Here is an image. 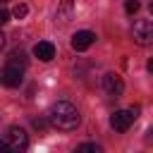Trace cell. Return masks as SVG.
I'll return each mask as SVG.
<instances>
[{
    "instance_id": "6da1fadb",
    "label": "cell",
    "mask_w": 153,
    "mask_h": 153,
    "mask_svg": "<svg viewBox=\"0 0 153 153\" xmlns=\"http://www.w3.org/2000/svg\"><path fill=\"white\" fill-rule=\"evenodd\" d=\"M50 124L55 127V129H60V131H72V129H76L79 127V122H81V117H79V110L72 105V103H67V100H57L53 108H50Z\"/></svg>"
},
{
    "instance_id": "7a4b0ae2",
    "label": "cell",
    "mask_w": 153,
    "mask_h": 153,
    "mask_svg": "<svg viewBox=\"0 0 153 153\" xmlns=\"http://www.w3.org/2000/svg\"><path fill=\"white\" fill-rule=\"evenodd\" d=\"M2 143H5V148H10V151H14V153H22V151H26L29 148V136H26V131L22 129V127H10L7 129V134H5V139H2Z\"/></svg>"
},
{
    "instance_id": "3957f363",
    "label": "cell",
    "mask_w": 153,
    "mask_h": 153,
    "mask_svg": "<svg viewBox=\"0 0 153 153\" xmlns=\"http://www.w3.org/2000/svg\"><path fill=\"white\" fill-rule=\"evenodd\" d=\"M131 38H134L136 45H143V48L153 45V22L139 19V22L131 26Z\"/></svg>"
},
{
    "instance_id": "277c9868",
    "label": "cell",
    "mask_w": 153,
    "mask_h": 153,
    "mask_svg": "<svg viewBox=\"0 0 153 153\" xmlns=\"http://www.w3.org/2000/svg\"><path fill=\"white\" fill-rule=\"evenodd\" d=\"M0 76H2V84H5V86H10V88L19 86V84L24 81V65L7 60V65L2 67V74H0Z\"/></svg>"
},
{
    "instance_id": "5b68a950",
    "label": "cell",
    "mask_w": 153,
    "mask_h": 153,
    "mask_svg": "<svg viewBox=\"0 0 153 153\" xmlns=\"http://www.w3.org/2000/svg\"><path fill=\"white\" fill-rule=\"evenodd\" d=\"M134 120H136V115H134L131 110H115L112 117H110V127H112L115 131H127Z\"/></svg>"
},
{
    "instance_id": "8992f818",
    "label": "cell",
    "mask_w": 153,
    "mask_h": 153,
    "mask_svg": "<svg viewBox=\"0 0 153 153\" xmlns=\"http://www.w3.org/2000/svg\"><path fill=\"white\" fill-rule=\"evenodd\" d=\"M103 88H105V93H110V96H122L124 93V81H122V76L120 74H115V72H108L105 76H103Z\"/></svg>"
},
{
    "instance_id": "52a82bcc",
    "label": "cell",
    "mask_w": 153,
    "mask_h": 153,
    "mask_svg": "<svg viewBox=\"0 0 153 153\" xmlns=\"http://www.w3.org/2000/svg\"><path fill=\"white\" fill-rule=\"evenodd\" d=\"M93 43H96V33H93V31H76V33L72 36V41H69V45H72L76 53L91 48Z\"/></svg>"
},
{
    "instance_id": "ba28073f",
    "label": "cell",
    "mask_w": 153,
    "mask_h": 153,
    "mask_svg": "<svg viewBox=\"0 0 153 153\" xmlns=\"http://www.w3.org/2000/svg\"><path fill=\"white\" fill-rule=\"evenodd\" d=\"M33 55H36L41 62H50V60L55 57V45H53L50 41H38V43L33 45Z\"/></svg>"
},
{
    "instance_id": "9c48e42d",
    "label": "cell",
    "mask_w": 153,
    "mask_h": 153,
    "mask_svg": "<svg viewBox=\"0 0 153 153\" xmlns=\"http://www.w3.org/2000/svg\"><path fill=\"white\" fill-rule=\"evenodd\" d=\"M72 7H74V0H60L55 22H57V24H67V22H69V14H72Z\"/></svg>"
},
{
    "instance_id": "30bf717a",
    "label": "cell",
    "mask_w": 153,
    "mask_h": 153,
    "mask_svg": "<svg viewBox=\"0 0 153 153\" xmlns=\"http://www.w3.org/2000/svg\"><path fill=\"white\" fill-rule=\"evenodd\" d=\"M76 151L79 153H100V146L98 143H81V146H76Z\"/></svg>"
},
{
    "instance_id": "8fae6325",
    "label": "cell",
    "mask_w": 153,
    "mask_h": 153,
    "mask_svg": "<svg viewBox=\"0 0 153 153\" xmlns=\"http://www.w3.org/2000/svg\"><path fill=\"white\" fill-rule=\"evenodd\" d=\"M10 62H19V65H26V55H24V50H14V53H10V57H7Z\"/></svg>"
},
{
    "instance_id": "7c38bea8",
    "label": "cell",
    "mask_w": 153,
    "mask_h": 153,
    "mask_svg": "<svg viewBox=\"0 0 153 153\" xmlns=\"http://www.w3.org/2000/svg\"><path fill=\"white\" fill-rule=\"evenodd\" d=\"M26 12H29V7H26L24 2H19V5H14V10H12V14H14L17 19H24V17H26Z\"/></svg>"
},
{
    "instance_id": "4fadbf2b",
    "label": "cell",
    "mask_w": 153,
    "mask_h": 153,
    "mask_svg": "<svg viewBox=\"0 0 153 153\" xmlns=\"http://www.w3.org/2000/svg\"><path fill=\"white\" fill-rule=\"evenodd\" d=\"M139 0H127L124 2V10H127V14H134V12H139Z\"/></svg>"
},
{
    "instance_id": "5bb4252c",
    "label": "cell",
    "mask_w": 153,
    "mask_h": 153,
    "mask_svg": "<svg viewBox=\"0 0 153 153\" xmlns=\"http://www.w3.org/2000/svg\"><path fill=\"white\" fill-rule=\"evenodd\" d=\"M31 124H33V127H36L38 131H43V129H45V122H43L41 117H33V120H31Z\"/></svg>"
},
{
    "instance_id": "9a60e30c",
    "label": "cell",
    "mask_w": 153,
    "mask_h": 153,
    "mask_svg": "<svg viewBox=\"0 0 153 153\" xmlns=\"http://www.w3.org/2000/svg\"><path fill=\"white\" fill-rule=\"evenodd\" d=\"M10 22V12L7 10H0V24H7Z\"/></svg>"
},
{
    "instance_id": "2e32d148",
    "label": "cell",
    "mask_w": 153,
    "mask_h": 153,
    "mask_svg": "<svg viewBox=\"0 0 153 153\" xmlns=\"http://www.w3.org/2000/svg\"><path fill=\"white\" fill-rule=\"evenodd\" d=\"M146 69H148V72H153V60H148V65H146Z\"/></svg>"
},
{
    "instance_id": "e0dca14e",
    "label": "cell",
    "mask_w": 153,
    "mask_h": 153,
    "mask_svg": "<svg viewBox=\"0 0 153 153\" xmlns=\"http://www.w3.org/2000/svg\"><path fill=\"white\" fill-rule=\"evenodd\" d=\"M146 139H148V141H151V139H153V127H151V129H148V134H146Z\"/></svg>"
},
{
    "instance_id": "ac0fdd59",
    "label": "cell",
    "mask_w": 153,
    "mask_h": 153,
    "mask_svg": "<svg viewBox=\"0 0 153 153\" xmlns=\"http://www.w3.org/2000/svg\"><path fill=\"white\" fill-rule=\"evenodd\" d=\"M151 12H153V2H151Z\"/></svg>"
},
{
    "instance_id": "d6986e66",
    "label": "cell",
    "mask_w": 153,
    "mask_h": 153,
    "mask_svg": "<svg viewBox=\"0 0 153 153\" xmlns=\"http://www.w3.org/2000/svg\"><path fill=\"white\" fill-rule=\"evenodd\" d=\"M2 2H7V0H2Z\"/></svg>"
}]
</instances>
